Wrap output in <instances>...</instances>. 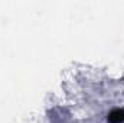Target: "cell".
Segmentation results:
<instances>
[{"label":"cell","mask_w":124,"mask_h":123,"mask_svg":"<svg viewBox=\"0 0 124 123\" xmlns=\"http://www.w3.org/2000/svg\"><path fill=\"white\" fill-rule=\"evenodd\" d=\"M110 123H123L124 122V110L123 109H114L108 114Z\"/></svg>","instance_id":"obj_1"}]
</instances>
